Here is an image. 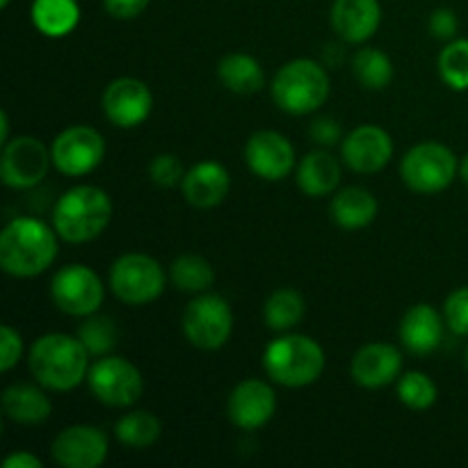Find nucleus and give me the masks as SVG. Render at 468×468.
<instances>
[{
  "label": "nucleus",
  "instance_id": "10",
  "mask_svg": "<svg viewBox=\"0 0 468 468\" xmlns=\"http://www.w3.org/2000/svg\"><path fill=\"white\" fill-rule=\"evenodd\" d=\"M87 384L94 398L103 405L123 410V407L135 405L144 393V379L142 373L122 356H108L99 359L90 366Z\"/></svg>",
  "mask_w": 468,
  "mask_h": 468
},
{
  "label": "nucleus",
  "instance_id": "27",
  "mask_svg": "<svg viewBox=\"0 0 468 468\" xmlns=\"http://www.w3.org/2000/svg\"><path fill=\"white\" fill-rule=\"evenodd\" d=\"M306 314L304 297L292 288H279L268 297L263 306L265 324L274 332H288V329L297 327Z\"/></svg>",
  "mask_w": 468,
  "mask_h": 468
},
{
  "label": "nucleus",
  "instance_id": "26",
  "mask_svg": "<svg viewBox=\"0 0 468 468\" xmlns=\"http://www.w3.org/2000/svg\"><path fill=\"white\" fill-rule=\"evenodd\" d=\"M218 78L233 94H256L265 85L263 67L247 53L224 55L218 64Z\"/></svg>",
  "mask_w": 468,
  "mask_h": 468
},
{
  "label": "nucleus",
  "instance_id": "19",
  "mask_svg": "<svg viewBox=\"0 0 468 468\" xmlns=\"http://www.w3.org/2000/svg\"><path fill=\"white\" fill-rule=\"evenodd\" d=\"M382 23L379 0H334L332 27L346 44H364Z\"/></svg>",
  "mask_w": 468,
  "mask_h": 468
},
{
  "label": "nucleus",
  "instance_id": "8",
  "mask_svg": "<svg viewBox=\"0 0 468 468\" xmlns=\"http://www.w3.org/2000/svg\"><path fill=\"white\" fill-rule=\"evenodd\" d=\"M231 332L233 311L224 297L199 292L183 311V334L199 350H219L227 346Z\"/></svg>",
  "mask_w": 468,
  "mask_h": 468
},
{
  "label": "nucleus",
  "instance_id": "7",
  "mask_svg": "<svg viewBox=\"0 0 468 468\" xmlns=\"http://www.w3.org/2000/svg\"><path fill=\"white\" fill-rule=\"evenodd\" d=\"M110 288L123 304H149L163 295L165 270L146 254H123L110 268Z\"/></svg>",
  "mask_w": 468,
  "mask_h": 468
},
{
  "label": "nucleus",
  "instance_id": "3",
  "mask_svg": "<svg viewBox=\"0 0 468 468\" xmlns=\"http://www.w3.org/2000/svg\"><path fill=\"white\" fill-rule=\"evenodd\" d=\"M112 219V201L101 187L76 186L64 192L53 210V229L62 240L82 245L108 229Z\"/></svg>",
  "mask_w": 468,
  "mask_h": 468
},
{
  "label": "nucleus",
  "instance_id": "9",
  "mask_svg": "<svg viewBox=\"0 0 468 468\" xmlns=\"http://www.w3.org/2000/svg\"><path fill=\"white\" fill-rule=\"evenodd\" d=\"M103 283L99 274L82 263L59 268L50 279V300L67 315L87 318L103 304Z\"/></svg>",
  "mask_w": 468,
  "mask_h": 468
},
{
  "label": "nucleus",
  "instance_id": "22",
  "mask_svg": "<svg viewBox=\"0 0 468 468\" xmlns=\"http://www.w3.org/2000/svg\"><path fill=\"white\" fill-rule=\"evenodd\" d=\"M341 183V165L329 151L318 149L306 154L297 165V186L306 197H327Z\"/></svg>",
  "mask_w": 468,
  "mask_h": 468
},
{
  "label": "nucleus",
  "instance_id": "12",
  "mask_svg": "<svg viewBox=\"0 0 468 468\" xmlns=\"http://www.w3.org/2000/svg\"><path fill=\"white\" fill-rule=\"evenodd\" d=\"M105 155V140L96 128L71 126L50 144V158L64 176H85L94 172Z\"/></svg>",
  "mask_w": 468,
  "mask_h": 468
},
{
  "label": "nucleus",
  "instance_id": "36",
  "mask_svg": "<svg viewBox=\"0 0 468 468\" xmlns=\"http://www.w3.org/2000/svg\"><path fill=\"white\" fill-rule=\"evenodd\" d=\"M23 352V338L12 324H3L0 329V370L9 373L18 364Z\"/></svg>",
  "mask_w": 468,
  "mask_h": 468
},
{
  "label": "nucleus",
  "instance_id": "38",
  "mask_svg": "<svg viewBox=\"0 0 468 468\" xmlns=\"http://www.w3.org/2000/svg\"><path fill=\"white\" fill-rule=\"evenodd\" d=\"M457 27H460V18L452 9L439 7L430 16V35L434 39H455Z\"/></svg>",
  "mask_w": 468,
  "mask_h": 468
},
{
  "label": "nucleus",
  "instance_id": "45",
  "mask_svg": "<svg viewBox=\"0 0 468 468\" xmlns=\"http://www.w3.org/2000/svg\"><path fill=\"white\" fill-rule=\"evenodd\" d=\"M464 361H466V368H468V347H466V355H464Z\"/></svg>",
  "mask_w": 468,
  "mask_h": 468
},
{
  "label": "nucleus",
  "instance_id": "5",
  "mask_svg": "<svg viewBox=\"0 0 468 468\" xmlns=\"http://www.w3.org/2000/svg\"><path fill=\"white\" fill-rule=\"evenodd\" d=\"M327 67L314 59H291L277 71L272 80V99L283 112L311 114L329 99Z\"/></svg>",
  "mask_w": 468,
  "mask_h": 468
},
{
  "label": "nucleus",
  "instance_id": "13",
  "mask_svg": "<svg viewBox=\"0 0 468 468\" xmlns=\"http://www.w3.org/2000/svg\"><path fill=\"white\" fill-rule=\"evenodd\" d=\"M103 114L119 128H135L149 119L154 96L146 82L137 78H117L103 91Z\"/></svg>",
  "mask_w": 468,
  "mask_h": 468
},
{
  "label": "nucleus",
  "instance_id": "32",
  "mask_svg": "<svg viewBox=\"0 0 468 468\" xmlns=\"http://www.w3.org/2000/svg\"><path fill=\"white\" fill-rule=\"evenodd\" d=\"M398 398L405 407L414 411H425L430 407H434L439 398L437 384L432 382V378L419 370H411V373L402 375L398 379Z\"/></svg>",
  "mask_w": 468,
  "mask_h": 468
},
{
  "label": "nucleus",
  "instance_id": "41",
  "mask_svg": "<svg viewBox=\"0 0 468 468\" xmlns=\"http://www.w3.org/2000/svg\"><path fill=\"white\" fill-rule=\"evenodd\" d=\"M343 55H346V53H343L341 44H327V46H324V50H323V64H324V67H329V69L341 67Z\"/></svg>",
  "mask_w": 468,
  "mask_h": 468
},
{
  "label": "nucleus",
  "instance_id": "29",
  "mask_svg": "<svg viewBox=\"0 0 468 468\" xmlns=\"http://www.w3.org/2000/svg\"><path fill=\"white\" fill-rule=\"evenodd\" d=\"M114 434H117L122 446L142 451V448H149L158 441L160 434H163V425H160L158 416L151 414V411H131L117 420Z\"/></svg>",
  "mask_w": 468,
  "mask_h": 468
},
{
  "label": "nucleus",
  "instance_id": "43",
  "mask_svg": "<svg viewBox=\"0 0 468 468\" xmlns=\"http://www.w3.org/2000/svg\"><path fill=\"white\" fill-rule=\"evenodd\" d=\"M460 178L468 186V154L460 160Z\"/></svg>",
  "mask_w": 468,
  "mask_h": 468
},
{
  "label": "nucleus",
  "instance_id": "18",
  "mask_svg": "<svg viewBox=\"0 0 468 468\" xmlns=\"http://www.w3.org/2000/svg\"><path fill=\"white\" fill-rule=\"evenodd\" d=\"M402 370V355L388 343H368L352 359V378L364 388H382L396 382Z\"/></svg>",
  "mask_w": 468,
  "mask_h": 468
},
{
  "label": "nucleus",
  "instance_id": "6",
  "mask_svg": "<svg viewBox=\"0 0 468 468\" xmlns=\"http://www.w3.org/2000/svg\"><path fill=\"white\" fill-rule=\"evenodd\" d=\"M460 174V163L446 144L420 142L411 146L400 163V176L419 195H439Z\"/></svg>",
  "mask_w": 468,
  "mask_h": 468
},
{
  "label": "nucleus",
  "instance_id": "11",
  "mask_svg": "<svg viewBox=\"0 0 468 468\" xmlns=\"http://www.w3.org/2000/svg\"><path fill=\"white\" fill-rule=\"evenodd\" d=\"M50 149L41 140L32 135H21L3 144V158H0V176L3 183L12 190H30L37 183L44 181L48 174Z\"/></svg>",
  "mask_w": 468,
  "mask_h": 468
},
{
  "label": "nucleus",
  "instance_id": "40",
  "mask_svg": "<svg viewBox=\"0 0 468 468\" xmlns=\"http://www.w3.org/2000/svg\"><path fill=\"white\" fill-rule=\"evenodd\" d=\"M5 468H41V460L32 452H14L5 460Z\"/></svg>",
  "mask_w": 468,
  "mask_h": 468
},
{
  "label": "nucleus",
  "instance_id": "33",
  "mask_svg": "<svg viewBox=\"0 0 468 468\" xmlns=\"http://www.w3.org/2000/svg\"><path fill=\"white\" fill-rule=\"evenodd\" d=\"M439 73L451 90H468V39H451L439 53Z\"/></svg>",
  "mask_w": 468,
  "mask_h": 468
},
{
  "label": "nucleus",
  "instance_id": "15",
  "mask_svg": "<svg viewBox=\"0 0 468 468\" xmlns=\"http://www.w3.org/2000/svg\"><path fill=\"white\" fill-rule=\"evenodd\" d=\"M245 160L263 181H283L295 167V146L277 131H259L247 140Z\"/></svg>",
  "mask_w": 468,
  "mask_h": 468
},
{
  "label": "nucleus",
  "instance_id": "21",
  "mask_svg": "<svg viewBox=\"0 0 468 468\" xmlns=\"http://www.w3.org/2000/svg\"><path fill=\"white\" fill-rule=\"evenodd\" d=\"M400 343L407 352L416 356H428L439 350L443 341V320L439 311L430 304H414L402 315L398 329Z\"/></svg>",
  "mask_w": 468,
  "mask_h": 468
},
{
  "label": "nucleus",
  "instance_id": "30",
  "mask_svg": "<svg viewBox=\"0 0 468 468\" xmlns=\"http://www.w3.org/2000/svg\"><path fill=\"white\" fill-rule=\"evenodd\" d=\"M172 283L183 292H206L215 283V270L197 254L178 256L169 268Z\"/></svg>",
  "mask_w": 468,
  "mask_h": 468
},
{
  "label": "nucleus",
  "instance_id": "25",
  "mask_svg": "<svg viewBox=\"0 0 468 468\" xmlns=\"http://www.w3.org/2000/svg\"><path fill=\"white\" fill-rule=\"evenodd\" d=\"M30 16L41 35L59 39L76 30L80 23V7L78 0H32Z\"/></svg>",
  "mask_w": 468,
  "mask_h": 468
},
{
  "label": "nucleus",
  "instance_id": "16",
  "mask_svg": "<svg viewBox=\"0 0 468 468\" xmlns=\"http://www.w3.org/2000/svg\"><path fill=\"white\" fill-rule=\"evenodd\" d=\"M341 158L352 172L378 174L391 163L393 140L384 128L366 123L355 128L341 144Z\"/></svg>",
  "mask_w": 468,
  "mask_h": 468
},
{
  "label": "nucleus",
  "instance_id": "1",
  "mask_svg": "<svg viewBox=\"0 0 468 468\" xmlns=\"http://www.w3.org/2000/svg\"><path fill=\"white\" fill-rule=\"evenodd\" d=\"M55 229L37 218H16L0 233V265L7 274L30 279L46 272L58 259Z\"/></svg>",
  "mask_w": 468,
  "mask_h": 468
},
{
  "label": "nucleus",
  "instance_id": "37",
  "mask_svg": "<svg viewBox=\"0 0 468 468\" xmlns=\"http://www.w3.org/2000/svg\"><path fill=\"white\" fill-rule=\"evenodd\" d=\"M309 135L315 144L320 146H334L343 140V128L336 119L332 117H318L311 122Z\"/></svg>",
  "mask_w": 468,
  "mask_h": 468
},
{
  "label": "nucleus",
  "instance_id": "28",
  "mask_svg": "<svg viewBox=\"0 0 468 468\" xmlns=\"http://www.w3.org/2000/svg\"><path fill=\"white\" fill-rule=\"evenodd\" d=\"M352 73L366 90H387L393 80V62L384 50L366 46L352 58Z\"/></svg>",
  "mask_w": 468,
  "mask_h": 468
},
{
  "label": "nucleus",
  "instance_id": "44",
  "mask_svg": "<svg viewBox=\"0 0 468 468\" xmlns=\"http://www.w3.org/2000/svg\"><path fill=\"white\" fill-rule=\"evenodd\" d=\"M0 5H3V7H7V5H9V0H0Z\"/></svg>",
  "mask_w": 468,
  "mask_h": 468
},
{
  "label": "nucleus",
  "instance_id": "31",
  "mask_svg": "<svg viewBox=\"0 0 468 468\" xmlns=\"http://www.w3.org/2000/svg\"><path fill=\"white\" fill-rule=\"evenodd\" d=\"M78 338H80L82 346L87 347V352L94 356H105L110 355L114 346L119 341L117 324L108 315H87L85 323L78 329Z\"/></svg>",
  "mask_w": 468,
  "mask_h": 468
},
{
  "label": "nucleus",
  "instance_id": "39",
  "mask_svg": "<svg viewBox=\"0 0 468 468\" xmlns=\"http://www.w3.org/2000/svg\"><path fill=\"white\" fill-rule=\"evenodd\" d=\"M151 0H103V7L114 18H135L149 7Z\"/></svg>",
  "mask_w": 468,
  "mask_h": 468
},
{
  "label": "nucleus",
  "instance_id": "20",
  "mask_svg": "<svg viewBox=\"0 0 468 468\" xmlns=\"http://www.w3.org/2000/svg\"><path fill=\"white\" fill-rule=\"evenodd\" d=\"M181 187L187 204L195 206V208L208 210L227 199L231 176H229L224 165L215 163V160H204V163H197L195 167L187 169Z\"/></svg>",
  "mask_w": 468,
  "mask_h": 468
},
{
  "label": "nucleus",
  "instance_id": "23",
  "mask_svg": "<svg viewBox=\"0 0 468 468\" xmlns=\"http://www.w3.org/2000/svg\"><path fill=\"white\" fill-rule=\"evenodd\" d=\"M332 218L346 231H359L378 218V199L364 187H343L332 199Z\"/></svg>",
  "mask_w": 468,
  "mask_h": 468
},
{
  "label": "nucleus",
  "instance_id": "34",
  "mask_svg": "<svg viewBox=\"0 0 468 468\" xmlns=\"http://www.w3.org/2000/svg\"><path fill=\"white\" fill-rule=\"evenodd\" d=\"M186 167H183L181 158L174 154H160L151 160L149 176L158 187H174L183 183L186 178Z\"/></svg>",
  "mask_w": 468,
  "mask_h": 468
},
{
  "label": "nucleus",
  "instance_id": "24",
  "mask_svg": "<svg viewBox=\"0 0 468 468\" xmlns=\"http://www.w3.org/2000/svg\"><path fill=\"white\" fill-rule=\"evenodd\" d=\"M3 411L18 425H39L50 419L53 405L41 388L32 384H14L3 393Z\"/></svg>",
  "mask_w": 468,
  "mask_h": 468
},
{
  "label": "nucleus",
  "instance_id": "2",
  "mask_svg": "<svg viewBox=\"0 0 468 468\" xmlns=\"http://www.w3.org/2000/svg\"><path fill=\"white\" fill-rule=\"evenodd\" d=\"M27 366L37 382L50 391L67 393L90 373V352L80 338L69 334H46L37 338L27 355Z\"/></svg>",
  "mask_w": 468,
  "mask_h": 468
},
{
  "label": "nucleus",
  "instance_id": "42",
  "mask_svg": "<svg viewBox=\"0 0 468 468\" xmlns=\"http://www.w3.org/2000/svg\"><path fill=\"white\" fill-rule=\"evenodd\" d=\"M0 128H3V133H0V144H7V142H9V119H7V112L0 114Z\"/></svg>",
  "mask_w": 468,
  "mask_h": 468
},
{
  "label": "nucleus",
  "instance_id": "4",
  "mask_svg": "<svg viewBox=\"0 0 468 468\" xmlns=\"http://www.w3.org/2000/svg\"><path fill=\"white\" fill-rule=\"evenodd\" d=\"M263 368L270 379L282 387H309L323 375L324 350L304 334H286L265 347Z\"/></svg>",
  "mask_w": 468,
  "mask_h": 468
},
{
  "label": "nucleus",
  "instance_id": "35",
  "mask_svg": "<svg viewBox=\"0 0 468 468\" xmlns=\"http://www.w3.org/2000/svg\"><path fill=\"white\" fill-rule=\"evenodd\" d=\"M443 318L457 336H468V286L457 288L443 304Z\"/></svg>",
  "mask_w": 468,
  "mask_h": 468
},
{
  "label": "nucleus",
  "instance_id": "17",
  "mask_svg": "<svg viewBox=\"0 0 468 468\" xmlns=\"http://www.w3.org/2000/svg\"><path fill=\"white\" fill-rule=\"evenodd\" d=\"M229 419L240 430H259L272 420L277 396L263 379H245L229 396Z\"/></svg>",
  "mask_w": 468,
  "mask_h": 468
},
{
  "label": "nucleus",
  "instance_id": "14",
  "mask_svg": "<svg viewBox=\"0 0 468 468\" xmlns=\"http://www.w3.org/2000/svg\"><path fill=\"white\" fill-rule=\"evenodd\" d=\"M50 455L64 468H99L108 457V437L94 425H71L55 437Z\"/></svg>",
  "mask_w": 468,
  "mask_h": 468
}]
</instances>
